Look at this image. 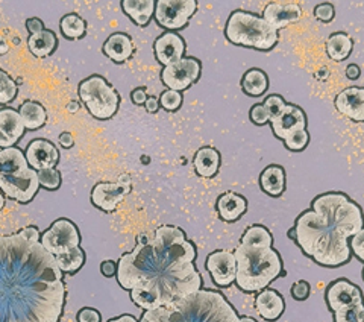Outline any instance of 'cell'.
Wrapping results in <instances>:
<instances>
[{"label": "cell", "mask_w": 364, "mask_h": 322, "mask_svg": "<svg viewBox=\"0 0 364 322\" xmlns=\"http://www.w3.org/2000/svg\"><path fill=\"white\" fill-rule=\"evenodd\" d=\"M196 248L179 227L163 225L117 263V281L143 310L164 307L202 289Z\"/></svg>", "instance_id": "obj_1"}, {"label": "cell", "mask_w": 364, "mask_h": 322, "mask_svg": "<svg viewBox=\"0 0 364 322\" xmlns=\"http://www.w3.org/2000/svg\"><path fill=\"white\" fill-rule=\"evenodd\" d=\"M64 303L63 272L41 242L0 234V322H58Z\"/></svg>", "instance_id": "obj_2"}, {"label": "cell", "mask_w": 364, "mask_h": 322, "mask_svg": "<svg viewBox=\"0 0 364 322\" xmlns=\"http://www.w3.org/2000/svg\"><path fill=\"white\" fill-rule=\"evenodd\" d=\"M364 228L360 207L345 193H323L311 202V210L296 219L290 236L316 263L328 268L341 266L350 260L349 237Z\"/></svg>", "instance_id": "obj_3"}, {"label": "cell", "mask_w": 364, "mask_h": 322, "mask_svg": "<svg viewBox=\"0 0 364 322\" xmlns=\"http://www.w3.org/2000/svg\"><path fill=\"white\" fill-rule=\"evenodd\" d=\"M140 322H240V316L220 292L200 289L172 304L147 310Z\"/></svg>", "instance_id": "obj_4"}, {"label": "cell", "mask_w": 364, "mask_h": 322, "mask_svg": "<svg viewBox=\"0 0 364 322\" xmlns=\"http://www.w3.org/2000/svg\"><path fill=\"white\" fill-rule=\"evenodd\" d=\"M235 283L245 292H261L282 274V261L278 252L267 246L240 244L235 252Z\"/></svg>", "instance_id": "obj_5"}, {"label": "cell", "mask_w": 364, "mask_h": 322, "mask_svg": "<svg viewBox=\"0 0 364 322\" xmlns=\"http://www.w3.org/2000/svg\"><path fill=\"white\" fill-rule=\"evenodd\" d=\"M37 170L31 169L21 149H0V190L21 204L31 202L38 193Z\"/></svg>", "instance_id": "obj_6"}, {"label": "cell", "mask_w": 364, "mask_h": 322, "mask_svg": "<svg viewBox=\"0 0 364 322\" xmlns=\"http://www.w3.org/2000/svg\"><path fill=\"white\" fill-rule=\"evenodd\" d=\"M225 36L235 46L258 51H270L279 40L278 31L273 29L263 17L242 9L234 11L228 19Z\"/></svg>", "instance_id": "obj_7"}, {"label": "cell", "mask_w": 364, "mask_h": 322, "mask_svg": "<svg viewBox=\"0 0 364 322\" xmlns=\"http://www.w3.org/2000/svg\"><path fill=\"white\" fill-rule=\"evenodd\" d=\"M79 98L88 113L95 119L108 120L119 110L120 96L112 85L108 84L105 78L99 75H91L84 79L77 88Z\"/></svg>", "instance_id": "obj_8"}, {"label": "cell", "mask_w": 364, "mask_h": 322, "mask_svg": "<svg viewBox=\"0 0 364 322\" xmlns=\"http://www.w3.org/2000/svg\"><path fill=\"white\" fill-rule=\"evenodd\" d=\"M40 242L49 254L58 257L68 251L79 248L81 236H79L77 227L72 221L58 219L41 234Z\"/></svg>", "instance_id": "obj_9"}, {"label": "cell", "mask_w": 364, "mask_h": 322, "mask_svg": "<svg viewBox=\"0 0 364 322\" xmlns=\"http://www.w3.org/2000/svg\"><path fill=\"white\" fill-rule=\"evenodd\" d=\"M198 9L196 0H158L155 5V20L159 26L176 31L184 28Z\"/></svg>", "instance_id": "obj_10"}, {"label": "cell", "mask_w": 364, "mask_h": 322, "mask_svg": "<svg viewBox=\"0 0 364 322\" xmlns=\"http://www.w3.org/2000/svg\"><path fill=\"white\" fill-rule=\"evenodd\" d=\"M202 66L200 61L196 58H182L181 61L170 64L163 68L161 72V80L168 90L175 91H184L188 87L196 83L200 76Z\"/></svg>", "instance_id": "obj_11"}, {"label": "cell", "mask_w": 364, "mask_h": 322, "mask_svg": "<svg viewBox=\"0 0 364 322\" xmlns=\"http://www.w3.org/2000/svg\"><path fill=\"white\" fill-rule=\"evenodd\" d=\"M131 187L132 184L128 175L120 177L117 182H99L91 190V202L102 212L111 213L127 198Z\"/></svg>", "instance_id": "obj_12"}, {"label": "cell", "mask_w": 364, "mask_h": 322, "mask_svg": "<svg viewBox=\"0 0 364 322\" xmlns=\"http://www.w3.org/2000/svg\"><path fill=\"white\" fill-rule=\"evenodd\" d=\"M207 269L211 274L213 281L220 286L228 287L235 281L237 277V260L234 252L220 249L214 251L207 259Z\"/></svg>", "instance_id": "obj_13"}, {"label": "cell", "mask_w": 364, "mask_h": 322, "mask_svg": "<svg viewBox=\"0 0 364 322\" xmlns=\"http://www.w3.org/2000/svg\"><path fill=\"white\" fill-rule=\"evenodd\" d=\"M326 303L328 307L331 308V312H337L340 308L350 307V306H357L363 304V294L360 291V287L352 284L350 281L341 279L334 281L331 286L328 287L326 291Z\"/></svg>", "instance_id": "obj_14"}, {"label": "cell", "mask_w": 364, "mask_h": 322, "mask_svg": "<svg viewBox=\"0 0 364 322\" xmlns=\"http://www.w3.org/2000/svg\"><path fill=\"white\" fill-rule=\"evenodd\" d=\"M270 125L273 134L284 142L293 133L306 130V116L299 107L287 103L286 110H284L278 118L272 119Z\"/></svg>", "instance_id": "obj_15"}, {"label": "cell", "mask_w": 364, "mask_h": 322, "mask_svg": "<svg viewBox=\"0 0 364 322\" xmlns=\"http://www.w3.org/2000/svg\"><path fill=\"white\" fill-rule=\"evenodd\" d=\"M301 17L302 9L294 2H270L263 11V19L277 31L298 23Z\"/></svg>", "instance_id": "obj_16"}, {"label": "cell", "mask_w": 364, "mask_h": 322, "mask_svg": "<svg viewBox=\"0 0 364 322\" xmlns=\"http://www.w3.org/2000/svg\"><path fill=\"white\" fill-rule=\"evenodd\" d=\"M25 157L28 160V165L33 170H43V169H55L60 161V152L49 140L37 139L31 142L28 146Z\"/></svg>", "instance_id": "obj_17"}, {"label": "cell", "mask_w": 364, "mask_h": 322, "mask_svg": "<svg viewBox=\"0 0 364 322\" xmlns=\"http://www.w3.org/2000/svg\"><path fill=\"white\" fill-rule=\"evenodd\" d=\"M334 105L340 114L354 122H364V88L348 87L336 96Z\"/></svg>", "instance_id": "obj_18"}, {"label": "cell", "mask_w": 364, "mask_h": 322, "mask_svg": "<svg viewBox=\"0 0 364 322\" xmlns=\"http://www.w3.org/2000/svg\"><path fill=\"white\" fill-rule=\"evenodd\" d=\"M154 51L156 60L167 67L184 58L186 41L175 32H166L154 43Z\"/></svg>", "instance_id": "obj_19"}, {"label": "cell", "mask_w": 364, "mask_h": 322, "mask_svg": "<svg viewBox=\"0 0 364 322\" xmlns=\"http://www.w3.org/2000/svg\"><path fill=\"white\" fill-rule=\"evenodd\" d=\"M20 113L13 108L0 110V149L13 147L25 134Z\"/></svg>", "instance_id": "obj_20"}, {"label": "cell", "mask_w": 364, "mask_h": 322, "mask_svg": "<svg viewBox=\"0 0 364 322\" xmlns=\"http://www.w3.org/2000/svg\"><path fill=\"white\" fill-rule=\"evenodd\" d=\"M255 308L263 319L277 321L284 313L286 303H284V298L277 291L264 289L255 298Z\"/></svg>", "instance_id": "obj_21"}, {"label": "cell", "mask_w": 364, "mask_h": 322, "mask_svg": "<svg viewBox=\"0 0 364 322\" xmlns=\"http://www.w3.org/2000/svg\"><path fill=\"white\" fill-rule=\"evenodd\" d=\"M247 210V201L242 194L234 192H226L218 199V212L219 216L226 222H235Z\"/></svg>", "instance_id": "obj_22"}, {"label": "cell", "mask_w": 364, "mask_h": 322, "mask_svg": "<svg viewBox=\"0 0 364 322\" xmlns=\"http://www.w3.org/2000/svg\"><path fill=\"white\" fill-rule=\"evenodd\" d=\"M104 53L114 63H124L134 53V43L127 33H112L104 44Z\"/></svg>", "instance_id": "obj_23"}, {"label": "cell", "mask_w": 364, "mask_h": 322, "mask_svg": "<svg viewBox=\"0 0 364 322\" xmlns=\"http://www.w3.org/2000/svg\"><path fill=\"white\" fill-rule=\"evenodd\" d=\"M196 174L202 178H213L220 169V154L211 146L200 147L193 158Z\"/></svg>", "instance_id": "obj_24"}, {"label": "cell", "mask_w": 364, "mask_h": 322, "mask_svg": "<svg viewBox=\"0 0 364 322\" xmlns=\"http://www.w3.org/2000/svg\"><path fill=\"white\" fill-rule=\"evenodd\" d=\"M259 186L270 197H281L286 190V172L278 165L267 166L259 175Z\"/></svg>", "instance_id": "obj_25"}, {"label": "cell", "mask_w": 364, "mask_h": 322, "mask_svg": "<svg viewBox=\"0 0 364 322\" xmlns=\"http://www.w3.org/2000/svg\"><path fill=\"white\" fill-rule=\"evenodd\" d=\"M155 0H123L122 8L139 26H146L155 14Z\"/></svg>", "instance_id": "obj_26"}, {"label": "cell", "mask_w": 364, "mask_h": 322, "mask_svg": "<svg viewBox=\"0 0 364 322\" xmlns=\"http://www.w3.org/2000/svg\"><path fill=\"white\" fill-rule=\"evenodd\" d=\"M18 113L23 123H25V128L29 131L41 128V126H44L46 120H48V113H46L41 103L36 100L23 102Z\"/></svg>", "instance_id": "obj_27"}, {"label": "cell", "mask_w": 364, "mask_h": 322, "mask_svg": "<svg viewBox=\"0 0 364 322\" xmlns=\"http://www.w3.org/2000/svg\"><path fill=\"white\" fill-rule=\"evenodd\" d=\"M354 49V41L345 32H336L326 41V53L333 61H345Z\"/></svg>", "instance_id": "obj_28"}, {"label": "cell", "mask_w": 364, "mask_h": 322, "mask_svg": "<svg viewBox=\"0 0 364 322\" xmlns=\"http://www.w3.org/2000/svg\"><path fill=\"white\" fill-rule=\"evenodd\" d=\"M56 44H58L56 36L52 31L48 29L36 33V36H31L28 40V48L32 52V55L37 56V58H46V56H49L56 49Z\"/></svg>", "instance_id": "obj_29"}, {"label": "cell", "mask_w": 364, "mask_h": 322, "mask_svg": "<svg viewBox=\"0 0 364 322\" xmlns=\"http://www.w3.org/2000/svg\"><path fill=\"white\" fill-rule=\"evenodd\" d=\"M242 88L247 96H263L269 88V78L263 71H259V68H250V71H247L243 75Z\"/></svg>", "instance_id": "obj_30"}, {"label": "cell", "mask_w": 364, "mask_h": 322, "mask_svg": "<svg viewBox=\"0 0 364 322\" xmlns=\"http://www.w3.org/2000/svg\"><path fill=\"white\" fill-rule=\"evenodd\" d=\"M60 28L63 36L70 38V40H77L85 36L87 31V23L82 17H79L77 14H67L61 19Z\"/></svg>", "instance_id": "obj_31"}, {"label": "cell", "mask_w": 364, "mask_h": 322, "mask_svg": "<svg viewBox=\"0 0 364 322\" xmlns=\"http://www.w3.org/2000/svg\"><path fill=\"white\" fill-rule=\"evenodd\" d=\"M55 260H56V264H58V268L61 269V272L73 274L82 268V264L85 261V254L81 248H75L72 251L65 252V254H63V256L55 257Z\"/></svg>", "instance_id": "obj_32"}, {"label": "cell", "mask_w": 364, "mask_h": 322, "mask_svg": "<svg viewBox=\"0 0 364 322\" xmlns=\"http://www.w3.org/2000/svg\"><path fill=\"white\" fill-rule=\"evenodd\" d=\"M272 234L269 233V229L264 228L263 225H252L246 229V233L242 237V244L243 245H250V246H267L272 248Z\"/></svg>", "instance_id": "obj_33"}, {"label": "cell", "mask_w": 364, "mask_h": 322, "mask_svg": "<svg viewBox=\"0 0 364 322\" xmlns=\"http://www.w3.org/2000/svg\"><path fill=\"white\" fill-rule=\"evenodd\" d=\"M17 96V84L5 71L0 68V105L9 103Z\"/></svg>", "instance_id": "obj_34"}, {"label": "cell", "mask_w": 364, "mask_h": 322, "mask_svg": "<svg viewBox=\"0 0 364 322\" xmlns=\"http://www.w3.org/2000/svg\"><path fill=\"white\" fill-rule=\"evenodd\" d=\"M334 322H364V303L337 310Z\"/></svg>", "instance_id": "obj_35"}, {"label": "cell", "mask_w": 364, "mask_h": 322, "mask_svg": "<svg viewBox=\"0 0 364 322\" xmlns=\"http://www.w3.org/2000/svg\"><path fill=\"white\" fill-rule=\"evenodd\" d=\"M40 186L48 190H56L61 186V174L56 169H43L37 172Z\"/></svg>", "instance_id": "obj_36"}, {"label": "cell", "mask_w": 364, "mask_h": 322, "mask_svg": "<svg viewBox=\"0 0 364 322\" xmlns=\"http://www.w3.org/2000/svg\"><path fill=\"white\" fill-rule=\"evenodd\" d=\"M284 143H286V147L290 149V151L301 152V151H304L306 146H309V143H310V134L306 133V130L293 133L291 135L287 137L286 140H284Z\"/></svg>", "instance_id": "obj_37"}, {"label": "cell", "mask_w": 364, "mask_h": 322, "mask_svg": "<svg viewBox=\"0 0 364 322\" xmlns=\"http://www.w3.org/2000/svg\"><path fill=\"white\" fill-rule=\"evenodd\" d=\"M159 105L167 111H176L182 105V95L175 90H166L159 96Z\"/></svg>", "instance_id": "obj_38"}, {"label": "cell", "mask_w": 364, "mask_h": 322, "mask_svg": "<svg viewBox=\"0 0 364 322\" xmlns=\"http://www.w3.org/2000/svg\"><path fill=\"white\" fill-rule=\"evenodd\" d=\"M264 108L267 110V113L270 114V118L272 119H275V118H278L279 114L286 110V107H287V103H286V100H284L281 96H278V95H272V96H269L266 100H264Z\"/></svg>", "instance_id": "obj_39"}, {"label": "cell", "mask_w": 364, "mask_h": 322, "mask_svg": "<svg viewBox=\"0 0 364 322\" xmlns=\"http://www.w3.org/2000/svg\"><path fill=\"white\" fill-rule=\"evenodd\" d=\"M249 118H250V120H252V123L259 125V126L261 125H266V123H269L272 120L270 114L267 113V110L264 108L263 103H257V105H254L252 108H250Z\"/></svg>", "instance_id": "obj_40"}, {"label": "cell", "mask_w": 364, "mask_h": 322, "mask_svg": "<svg viewBox=\"0 0 364 322\" xmlns=\"http://www.w3.org/2000/svg\"><path fill=\"white\" fill-rule=\"evenodd\" d=\"M334 16H336V9L331 4H328V2L317 5L314 8V17L323 23H329L334 19Z\"/></svg>", "instance_id": "obj_41"}, {"label": "cell", "mask_w": 364, "mask_h": 322, "mask_svg": "<svg viewBox=\"0 0 364 322\" xmlns=\"http://www.w3.org/2000/svg\"><path fill=\"white\" fill-rule=\"evenodd\" d=\"M291 296L296 301H305L310 296V284L304 280L296 281L291 286Z\"/></svg>", "instance_id": "obj_42"}, {"label": "cell", "mask_w": 364, "mask_h": 322, "mask_svg": "<svg viewBox=\"0 0 364 322\" xmlns=\"http://www.w3.org/2000/svg\"><path fill=\"white\" fill-rule=\"evenodd\" d=\"M350 251L364 263V228L360 229V232L352 237Z\"/></svg>", "instance_id": "obj_43"}, {"label": "cell", "mask_w": 364, "mask_h": 322, "mask_svg": "<svg viewBox=\"0 0 364 322\" xmlns=\"http://www.w3.org/2000/svg\"><path fill=\"white\" fill-rule=\"evenodd\" d=\"M77 322H100V313L95 308L85 307L82 310H79Z\"/></svg>", "instance_id": "obj_44"}, {"label": "cell", "mask_w": 364, "mask_h": 322, "mask_svg": "<svg viewBox=\"0 0 364 322\" xmlns=\"http://www.w3.org/2000/svg\"><path fill=\"white\" fill-rule=\"evenodd\" d=\"M26 28L31 36H36V33H40L44 31V23L37 17H32L26 20Z\"/></svg>", "instance_id": "obj_45"}, {"label": "cell", "mask_w": 364, "mask_h": 322, "mask_svg": "<svg viewBox=\"0 0 364 322\" xmlns=\"http://www.w3.org/2000/svg\"><path fill=\"white\" fill-rule=\"evenodd\" d=\"M131 99H132V102L135 103V105H144L146 100L149 99V96H147L146 88L139 87V88H135L132 93H131Z\"/></svg>", "instance_id": "obj_46"}, {"label": "cell", "mask_w": 364, "mask_h": 322, "mask_svg": "<svg viewBox=\"0 0 364 322\" xmlns=\"http://www.w3.org/2000/svg\"><path fill=\"white\" fill-rule=\"evenodd\" d=\"M100 272H102V275H104V277H107V279L112 277V275H117V264L114 263V261H111V260L102 261V264H100Z\"/></svg>", "instance_id": "obj_47"}, {"label": "cell", "mask_w": 364, "mask_h": 322, "mask_svg": "<svg viewBox=\"0 0 364 322\" xmlns=\"http://www.w3.org/2000/svg\"><path fill=\"white\" fill-rule=\"evenodd\" d=\"M144 108H146L147 113H156L158 108H159V99L154 98V96H149V99H147L146 103H144Z\"/></svg>", "instance_id": "obj_48"}, {"label": "cell", "mask_w": 364, "mask_h": 322, "mask_svg": "<svg viewBox=\"0 0 364 322\" xmlns=\"http://www.w3.org/2000/svg\"><path fill=\"white\" fill-rule=\"evenodd\" d=\"M360 75H361V71H360V67L357 64H350V66L346 67V76H348V79L355 80V79L360 78Z\"/></svg>", "instance_id": "obj_49"}, {"label": "cell", "mask_w": 364, "mask_h": 322, "mask_svg": "<svg viewBox=\"0 0 364 322\" xmlns=\"http://www.w3.org/2000/svg\"><path fill=\"white\" fill-rule=\"evenodd\" d=\"M60 143H61V146H63V147H65V149L72 147V146H73V143H75V140H73V135H72L70 133H63V134L60 135Z\"/></svg>", "instance_id": "obj_50"}, {"label": "cell", "mask_w": 364, "mask_h": 322, "mask_svg": "<svg viewBox=\"0 0 364 322\" xmlns=\"http://www.w3.org/2000/svg\"><path fill=\"white\" fill-rule=\"evenodd\" d=\"M108 322H140V321H136L134 316H131V315H122V316H119V318H116V319H111V321H108Z\"/></svg>", "instance_id": "obj_51"}, {"label": "cell", "mask_w": 364, "mask_h": 322, "mask_svg": "<svg viewBox=\"0 0 364 322\" xmlns=\"http://www.w3.org/2000/svg\"><path fill=\"white\" fill-rule=\"evenodd\" d=\"M67 110L70 111V113H76V111L79 110V105H77L76 102H70V103H68V105H67Z\"/></svg>", "instance_id": "obj_52"}, {"label": "cell", "mask_w": 364, "mask_h": 322, "mask_svg": "<svg viewBox=\"0 0 364 322\" xmlns=\"http://www.w3.org/2000/svg\"><path fill=\"white\" fill-rule=\"evenodd\" d=\"M8 52V46L2 41V43H0V53H6Z\"/></svg>", "instance_id": "obj_53"}, {"label": "cell", "mask_w": 364, "mask_h": 322, "mask_svg": "<svg viewBox=\"0 0 364 322\" xmlns=\"http://www.w3.org/2000/svg\"><path fill=\"white\" fill-rule=\"evenodd\" d=\"M240 322H257L254 318H249V316H243L240 318Z\"/></svg>", "instance_id": "obj_54"}, {"label": "cell", "mask_w": 364, "mask_h": 322, "mask_svg": "<svg viewBox=\"0 0 364 322\" xmlns=\"http://www.w3.org/2000/svg\"><path fill=\"white\" fill-rule=\"evenodd\" d=\"M4 205H5V197H4V193H0V210L4 209Z\"/></svg>", "instance_id": "obj_55"}, {"label": "cell", "mask_w": 364, "mask_h": 322, "mask_svg": "<svg viewBox=\"0 0 364 322\" xmlns=\"http://www.w3.org/2000/svg\"><path fill=\"white\" fill-rule=\"evenodd\" d=\"M363 277H364V271H363Z\"/></svg>", "instance_id": "obj_56"}]
</instances>
